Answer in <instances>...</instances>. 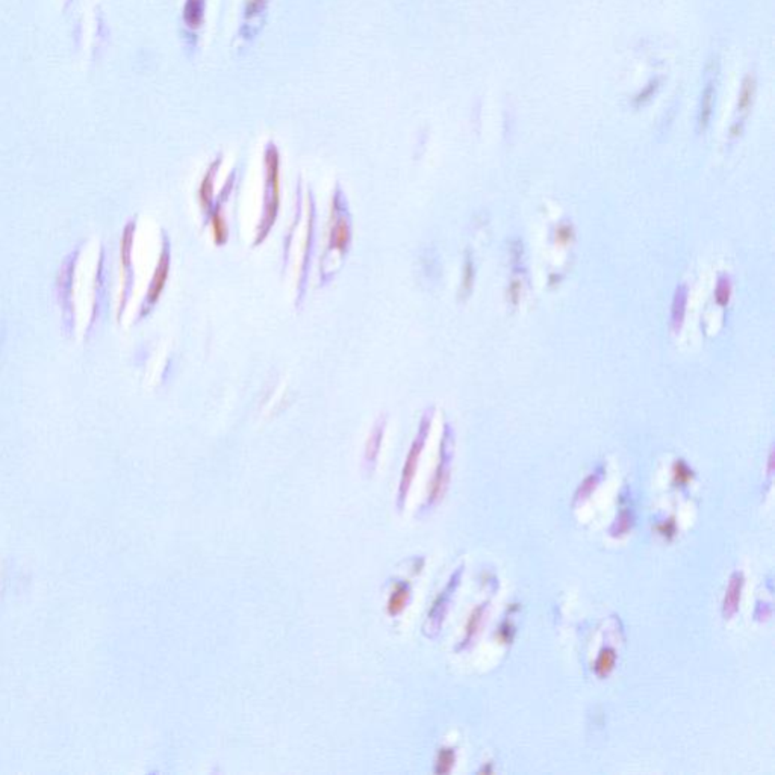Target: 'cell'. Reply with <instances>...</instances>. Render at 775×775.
I'll use <instances>...</instances> for the list:
<instances>
[{
	"mask_svg": "<svg viewBox=\"0 0 775 775\" xmlns=\"http://www.w3.org/2000/svg\"><path fill=\"white\" fill-rule=\"evenodd\" d=\"M597 483H598V477H597V476H595V477L591 476L589 479H586V480L583 482L582 487H580V489H578V492H577V500L580 502V500L587 499V497L591 495L592 491L595 489Z\"/></svg>",
	"mask_w": 775,
	"mask_h": 775,
	"instance_id": "ffe728a7",
	"label": "cell"
},
{
	"mask_svg": "<svg viewBox=\"0 0 775 775\" xmlns=\"http://www.w3.org/2000/svg\"><path fill=\"white\" fill-rule=\"evenodd\" d=\"M674 474H676V482L681 483V484L688 483L692 479V472L683 464H677L676 465Z\"/></svg>",
	"mask_w": 775,
	"mask_h": 775,
	"instance_id": "44dd1931",
	"label": "cell"
},
{
	"mask_svg": "<svg viewBox=\"0 0 775 775\" xmlns=\"http://www.w3.org/2000/svg\"><path fill=\"white\" fill-rule=\"evenodd\" d=\"M264 164H265V179H267L265 180L267 194H265L264 217H262V224H261V230L258 234L256 242H259L262 238H265V235L269 234V230L276 220L277 210H279L281 159H279V153H277V148L273 144H270L267 150H265Z\"/></svg>",
	"mask_w": 775,
	"mask_h": 775,
	"instance_id": "7a4b0ae2",
	"label": "cell"
},
{
	"mask_svg": "<svg viewBox=\"0 0 775 775\" xmlns=\"http://www.w3.org/2000/svg\"><path fill=\"white\" fill-rule=\"evenodd\" d=\"M450 464H451V448L447 447V439H444V443L441 445V457H439V464L435 470L432 482L429 484V494H427L423 511H429V509H432L444 499V495L448 489V483H450Z\"/></svg>",
	"mask_w": 775,
	"mask_h": 775,
	"instance_id": "5b68a950",
	"label": "cell"
},
{
	"mask_svg": "<svg viewBox=\"0 0 775 775\" xmlns=\"http://www.w3.org/2000/svg\"><path fill=\"white\" fill-rule=\"evenodd\" d=\"M429 429H430V421L424 420L421 423L418 435H416V438L413 439V443H412V445L409 448V453L406 456V460H404V465H403V470H401V477H400V484H399V492H397V509L400 512L403 511L404 506H406L408 497H409L412 483H413V479H415V474H416V470H418L420 457H421V453H423V448H424Z\"/></svg>",
	"mask_w": 775,
	"mask_h": 775,
	"instance_id": "277c9868",
	"label": "cell"
},
{
	"mask_svg": "<svg viewBox=\"0 0 775 775\" xmlns=\"http://www.w3.org/2000/svg\"><path fill=\"white\" fill-rule=\"evenodd\" d=\"M753 96H754V79L753 77H747L745 82H744V87H742V91H740V97H739L740 109H747L751 105Z\"/></svg>",
	"mask_w": 775,
	"mask_h": 775,
	"instance_id": "d6986e66",
	"label": "cell"
},
{
	"mask_svg": "<svg viewBox=\"0 0 775 775\" xmlns=\"http://www.w3.org/2000/svg\"><path fill=\"white\" fill-rule=\"evenodd\" d=\"M265 2L267 0H247V6H246V11H247V17H253L256 16L259 11L264 8Z\"/></svg>",
	"mask_w": 775,
	"mask_h": 775,
	"instance_id": "7402d4cb",
	"label": "cell"
},
{
	"mask_svg": "<svg viewBox=\"0 0 775 775\" xmlns=\"http://www.w3.org/2000/svg\"><path fill=\"white\" fill-rule=\"evenodd\" d=\"M742 587H744V575L740 573H735L730 578V583H728L725 598H724L722 613L727 619H730L739 609Z\"/></svg>",
	"mask_w": 775,
	"mask_h": 775,
	"instance_id": "9c48e42d",
	"label": "cell"
},
{
	"mask_svg": "<svg viewBox=\"0 0 775 775\" xmlns=\"http://www.w3.org/2000/svg\"><path fill=\"white\" fill-rule=\"evenodd\" d=\"M615 661H617V656H615V651H613V650L606 649V650L601 651L598 659H597V663H595L597 674L600 677L609 676L610 671L613 669V666H615Z\"/></svg>",
	"mask_w": 775,
	"mask_h": 775,
	"instance_id": "2e32d148",
	"label": "cell"
},
{
	"mask_svg": "<svg viewBox=\"0 0 775 775\" xmlns=\"http://www.w3.org/2000/svg\"><path fill=\"white\" fill-rule=\"evenodd\" d=\"M135 230H136V220H131L123 229V235L120 241V261H121V273H123V286L120 293V300L117 306V321H121V317L127 308V303L131 300V294L135 283V273L132 265V247L135 241Z\"/></svg>",
	"mask_w": 775,
	"mask_h": 775,
	"instance_id": "3957f363",
	"label": "cell"
},
{
	"mask_svg": "<svg viewBox=\"0 0 775 775\" xmlns=\"http://www.w3.org/2000/svg\"><path fill=\"white\" fill-rule=\"evenodd\" d=\"M455 765V751L453 749H441L438 754L436 760V774H447L451 771Z\"/></svg>",
	"mask_w": 775,
	"mask_h": 775,
	"instance_id": "ac0fdd59",
	"label": "cell"
},
{
	"mask_svg": "<svg viewBox=\"0 0 775 775\" xmlns=\"http://www.w3.org/2000/svg\"><path fill=\"white\" fill-rule=\"evenodd\" d=\"M460 574H462V570L459 568L453 575H451L450 582L445 587V591L441 592V595H439L436 598V601L433 603V607L432 610L429 612V618H427V622L424 626V632L426 634L429 636H433L439 632V629H441V624L444 621V617L447 613V609H448V603H450V597H451V592H455L456 586L459 585V578H460Z\"/></svg>",
	"mask_w": 775,
	"mask_h": 775,
	"instance_id": "ba28073f",
	"label": "cell"
},
{
	"mask_svg": "<svg viewBox=\"0 0 775 775\" xmlns=\"http://www.w3.org/2000/svg\"><path fill=\"white\" fill-rule=\"evenodd\" d=\"M218 166H220V159H217L214 166L210 167V170H207V173L205 175L202 183H200V191H199V197H200V202H202V206L203 207H207L211 205L212 202V195H214V179H215V173L218 170Z\"/></svg>",
	"mask_w": 775,
	"mask_h": 775,
	"instance_id": "7c38bea8",
	"label": "cell"
},
{
	"mask_svg": "<svg viewBox=\"0 0 775 775\" xmlns=\"http://www.w3.org/2000/svg\"><path fill=\"white\" fill-rule=\"evenodd\" d=\"M411 600V587L406 583H399L394 591H392L389 600H388V613L391 617H397L408 607V603Z\"/></svg>",
	"mask_w": 775,
	"mask_h": 775,
	"instance_id": "30bf717a",
	"label": "cell"
},
{
	"mask_svg": "<svg viewBox=\"0 0 775 775\" xmlns=\"http://www.w3.org/2000/svg\"><path fill=\"white\" fill-rule=\"evenodd\" d=\"M384 429H385V426L379 423L374 427L372 436H369V439H368V444H367V448H365V464H367L368 471L374 470L379 450H380V445H381V439H384Z\"/></svg>",
	"mask_w": 775,
	"mask_h": 775,
	"instance_id": "8fae6325",
	"label": "cell"
},
{
	"mask_svg": "<svg viewBox=\"0 0 775 775\" xmlns=\"http://www.w3.org/2000/svg\"><path fill=\"white\" fill-rule=\"evenodd\" d=\"M168 273H170V251H168V244L166 241L164 242V249H163V251H161V256H159L158 265L155 269L153 277H152V281H150V285H148V289L146 293L144 302L141 305L140 315H138V318L146 317L150 312V309H152L156 305V302L159 300L161 294H163L164 288H166V283H167V279H168Z\"/></svg>",
	"mask_w": 775,
	"mask_h": 775,
	"instance_id": "8992f818",
	"label": "cell"
},
{
	"mask_svg": "<svg viewBox=\"0 0 775 775\" xmlns=\"http://www.w3.org/2000/svg\"><path fill=\"white\" fill-rule=\"evenodd\" d=\"M105 265H107V250H105V247L102 246V247H100V253H99L97 265H96L94 282H92V283H94V286H92L91 317H90V323H88V327H87L85 340H90V337L92 335V329H94V326L97 325V320L100 318V314H102L103 298H105V294H107V285H105V279H107Z\"/></svg>",
	"mask_w": 775,
	"mask_h": 775,
	"instance_id": "52a82bcc",
	"label": "cell"
},
{
	"mask_svg": "<svg viewBox=\"0 0 775 775\" xmlns=\"http://www.w3.org/2000/svg\"><path fill=\"white\" fill-rule=\"evenodd\" d=\"M211 229H212L214 239H215L217 244H224L226 239H227V226H226V222H224L222 212H220V210H217L212 214Z\"/></svg>",
	"mask_w": 775,
	"mask_h": 775,
	"instance_id": "e0dca14e",
	"label": "cell"
},
{
	"mask_svg": "<svg viewBox=\"0 0 775 775\" xmlns=\"http://www.w3.org/2000/svg\"><path fill=\"white\" fill-rule=\"evenodd\" d=\"M82 246H84V241L79 242V244L67 254L65 259L61 264L60 273H58V277H56L58 305H60L61 308L64 332L68 335V337H72V333H75V327H76V309L73 303V282H75V273H76L80 251H82Z\"/></svg>",
	"mask_w": 775,
	"mask_h": 775,
	"instance_id": "6da1fadb",
	"label": "cell"
},
{
	"mask_svg": "<svg viewBox=\"0 0 775 775\" xmlns=\"http://www.w3.org/2000/svg\"><path fill=\"white\" fill-rule=\"evenodd\" d=\"M349 241H350V227L349 224H347L345 218H340L332 232V246L335 249L344 251L345 247L349 246Z\"/></svg>",
	"mask_w": 775,
	"mask_h": 775,
	"instance_id": "4fadbf2b",
	"label": "cell"
},
{
	"mask_svg": "<svg viewBox=\"0 0 775 775\" xmlns=\"http://www.w3.org/2000/svg\"><path fill=\"white\" fill-rule=\"evenodd\" d=\"M483 615H484V605L479 606L472 610V613L470 615V619L467 622V634H465V639H464V646L467 644H470L474 638H476V634L479 633V629L482 626V621H483Z\"/></svg>",
	"mask_w": 775,
	"mask_h": 775,
	"instance_id": "9a60e30c",
	"label": "cell"
},
{
	"mask_svg": "<svg viewBox=\"0 0 775 775\" xmlns=\"http://www.w3.org/2000/svg\"><path fill=\"white\" fill-rule=\"evenodd\" d=\"M203 20V0H187L185 5V21L193 29H197Z\"/></svg>",
	"mask_w": 775,
	"mask_h": 775,
	"instance_id": "5bb4252c",
	"label": "cell"
}]
</instances>
